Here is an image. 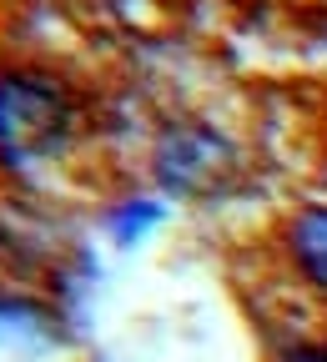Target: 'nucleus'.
<instances>
[{
    "label": "nucleus",
    "mask_w": 327,
    "mask_h": 362,
    "mask_svg": "<svg viewBox=\"0 0 327 362\" xmlns=\"http://www.w3.org/2000/svg\"><path fill=\"white\" fill-rule=\"evenodd\" d=\"M287 252L302 282L327 297V206H302L287 226Z\"/></svg>",
    "instance_id": "obj_3"
},
{
    "label": "nucleus",
    "mask_w": 327,
    "mask_h": 362,
    "mask_svg": "<svg viewBox=\"0 0 327 362\" xmlns=\"http://www.w3.org/2000/svg\"><path fill=\"white\" fill-rule=\"evenodd\" d=\"M66 131V96L40 71H0V161L21 166Z\"/></svg>",
    "instance_id": "obj_1"
},
{
    "label": "nucleus",
    "mask_w": 327,
    "mask_h": 362,
    "mask_svg": "<svg viewBox=\"0 0 327 362\" xmlns=\"http://www.w3.org/2000/svg\"><path fill=\"white\" fill-rule=\"evenodd\" d=\"M231 171V146L212 126L181 121L156 141V176L176 197H212Z\"/></svg>",
    "instance_id": "obj_2"
},
{
    "label": "nucleus",
    "mask_w": 327,
    "mask_h": 362,
    "mask_svg": "<svg viewBox=\"0 0 327 362\" xmlns=\"http://www.w3.org/2000/svg\"><path fill=\"white\" fill-rule=\"evenodd\" d=\"M282 362H327V347H322V342H302V347H292Z\"/></svg>",
    "instance_id": "obj_4"
}]
</instances>
